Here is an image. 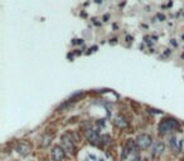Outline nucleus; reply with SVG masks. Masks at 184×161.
Here are the masks:
<instances>
[{
	"label": "nucleus",
	"instance_id": "f257e3e1",
	"mask_svg": "<svg viewBox=\"0 0 184 161\" xmlns=\"http://www.w3.org/2000/svg\"><path fill=\"white\" fill-rule=\"evenodd\" d=\"M177 126H178V123H177L175 120H173V118H165V120H163V121L160 122V125H159V132H160L162 135H165V134H168V132L175 130Z\"/></svg>",
	"mask_w": 184,
	"mask_h": 161
},
{
	"label": "nucleus",
	"instance_id": "9d476101",
	"mask_svg": "<svg viewBox=\"0 0 184 161\" xmlns=\"http://www.w3.org/2000/svg\"><path fill=\"white\" fill-rule=\"evenodd\" d=\"M115 125H116L119 128H126L129 123H128V121H126L124 117L119 116V117H116V118H115Z\"/></svg>",
	"mask_w": 184,
	"mask_h": 161
},
{
	"label": "nucleus",
	"instance_id": "20e7f679",
	"mask_svg": "<svg viewBox=\"0 0 184 161\" xmlns=\"http://www.w3.org/2000/svg\"><path fill=\"white\" fill-rule=\"evenodd\" d=\"M66 156V151L62 149V146H54L52 149V157L54 161H63Z\"/></svg>",
	"mask_w": 184,
	"mask_h": 161
},
{
	"label": "nucleus",
	"instance_id": "39448f33",
	"mask_svg": "<svg viewBox=\"0 0 184 161\" xmlns=\"http://www.w3.org/2000/svg\"><path fill=\"white\" fill-rule=\"evenodd\" d=\"M85 136H86L87 141H88L90 144H92V145H96V144L100 141V135H99V132L95 131V130H91V128L85 132Z\"/></svg>",
	"mask_w": 184,
	"mask_h": 161
},
{
	"label": "nucleus",
	"instance_id": "9b49d317",
	"mask_svg": "<svg viewBox=\"0 0 184 161\" xmlns=\"http://www.w3.org/2000/svg\"><path fill=\"white\" fill-rule=\"evenodd\" d=\"M125 149H126L130 154H135V151H136V149H135V142H134L133 140H128Z\"/></svg>",
	"mask_w": 184,
	"mask_h": 161
},
{
	"label": "nucleus",
	"instance_id": "7ed1b4c3",
	"mask_svg": "<svg viewBox=\"0 0 184 161\" xmlns=\"http://www.w3.org/2000/svg\"><path fill=\"white\" fill-rule=\"evenodd\" d=\"M61 144H62V149L68 152V154H73L75 152V145H73V141L70 136L67 135H63L61 137Z\"/></svg>",
	"mask_w": 184,
	"mask_h": 161
},
{
	"label": "nucleus",
	"instance_id": "1a4fd4ad",
	"mask_svg": "<svg viewBox=\"0 0 184 161\" xmlns=\"http://www.w3.org/2000/svg\"><path fill=\"white\" fill-rule=\"evenodd\" d=\"M163 151H164V144L163 142H155L154 147H153V155H154V156L162 155Z\"/></svg>",
	"mask_w": 184,
	"mask_h": 161
},
{
	"label": "nucleus",
	"instance_id": "0eeeda50",
	"mask_svg": "<svg viewBox=\"0 0 184 161\" xmlns=\"http://www.w3.org/2000/svg\"><path fill=\"white\" fill-rule=\"evenodd\" d=\"M169 141H170L169 144H170V147L173 149V151H174V152H180V150H182V147H183V142H182V141H177L175 137H172Z\"/></svg>",
	"mask_w": 184,
	"mask_h": 161
},
{
	"label": "nucleus",
	"instance_id": "423d86ee",
	"mask_svg": "<svg viewBox=\"0 0 184 161\" xmlns=\"http://www.w3.org/2000/svg\"><path fill=\"white\" fill-rule=\"evenodd\" d=\"M15 151H17L20 156H27V155L30 154V146H29L28 144L22 142V144H18V145H17Z\"/></svg>",
	"mask_w": 184,
	"mask_h": 161
},
{
	"label": "nucleus",
	"instance_id": "6e6552de",
	"mask_svg": "<svg viewBox=\"0 0 184 161\" xmlns=\"http://www.w3.org/2000/svg\"><path fill=\"white\" fill-rule=\"evenodd\" d=\"M51 142H52V135L44 134V135L42 136V139H41L39 145H41V147H48V146L51 145Z\"/></svg>",
	"mask_w": 184,
	"mask_h": 161
},
{
	"label": "nucleus",
	"instance_id": "f03ea898",
	"mask_svg": "<svg viewBox=\"0 0 184 161\" xmlns=\"http://www.w3.org/2000/svg\"><path fill=\"white\" fill-rule=\"evenodd\" d=\"M151 142H153V139H151V136L148 135V134H141V135H139V137L136 139V145H138V147L141 149V150L148 149V147L151 145Z\"/></svg>",
	"mask_w": 184,
	"mask_h": 161
},
{
	"label": "nucleus",
	"instance_id": "f8f14e48",
	"mask_svg": "<svg viewBox=\"0 0 184 161\" xmlns=\"http://www.w3.org/2000/svg\"><path fill=\"white\" fill-rule=\"evenodd\" d=\"M101 140H104V145H106V144L109 142V140H110V137H109V136L106 135V136H102V137H101Z\"/></svg>",
	"mask_w": 184,
	"mask_h": 161
}]
</instances>
